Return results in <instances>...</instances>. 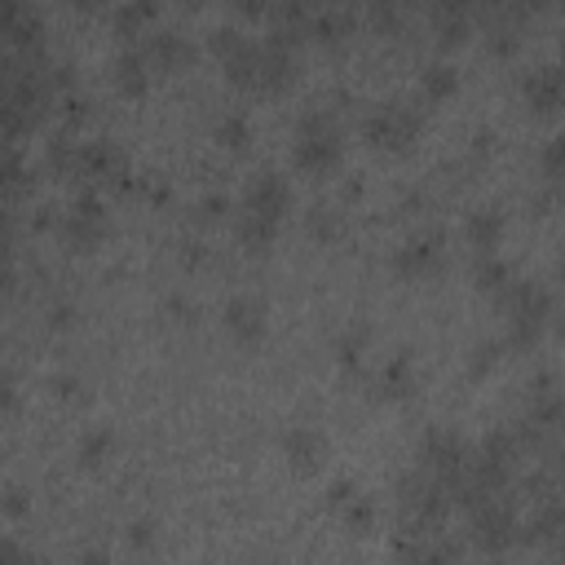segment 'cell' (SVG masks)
Segmentation results:
<instances>
[{"mask_svg": "<svg viewBox=\"0 0 565 565\" xmlns=\"http://www.w3.org/2000/svg\"><path fill=\"white\" fill-rule=\"evenodd\" d=\"M292 159L305 177L323 181L340 168L344 159V133L340 124L331 120V111H305L301 124H296V146H292Z\"/></svg>", "mask_w": 565, "mask_h": 565, "instance_id": "obj_1", "label": "cell"}, {"mask_svg": "<svg viewBox=\"0 0 565 565\" xmlns=\"http://www.w3.org/2000/svg\"><path fill=\"white\" fill-rule=\"evenodd\" d=\"M420 133H425V111L411 106V102H385V106H375L362 124V142L371 150H385V155L411 150Z\"/></svg>", "mask_w": 565, "mask_h": 565, "instance_id": "obj_2", "label": "cell"}, {"mask_svg": "<svg viewBox=\"0 0 565 565\" xmlns=\"http://www.w3.org/2000/svg\"><path fill=\"white\" fill-rule=\"evenodd\" d=\"M508 309V349H534L547 318H552V296L539 283H517L499 296Z\"/></svg>", "mask_w": 565, "mask_h": 565, "instance_id": "obj_3", "label": "cell"}, {"mask_svg": "<svg viewBox=\"0 0 565 565\" xmlns=\"http://www.w3.org/2000/svg\"><path fill=\"white\" fill-rule=\"evenodd\" d=\"M63 239L71 252H93L106 239V204L98 200L93 185H84L71 200V208L63 213Z\"/></svg>", "mask_w": 565, "mask_h": 565, "instance_id": "obj_4", "label": "cell"}, {"mask_svg": "<svg viewBox=\"0 0 565 565\" xmlns=\"http://www.w3.org/2000/svg\"><path fill=\"white\" fill-rule=\"evenodd\" d=\"M287 208H292V185H287V177H283V172H274V168H265V172H257V177L248 181V191H244V208H239V213L283 226Z\"/></svg>", "mask_w": 565, "mask_h": 565, "instance_id": "obj_5", "label": "cell"}, {"mask_svg": "<svg viewBox=\"0 0 565 565\" xmlns=\"http://www.w3.org/2000/svg\"><path fill=\"white\" fill-rule=\"evenodd\" d=\"M521 98L534 115H556L565 106V63H547V67H534L526 80H521Z\"/></svg>", "mask_w": 565, "mask_h": 565, "instance_id": "obj_6", "label": "cell"}, {"mask_svg": "<svg viewBox=\"0 0 565 565\" xmlns=\"http://www.w3.org/2000/svg\"><path fill=\"white\" fill-rule=\"evenodd\" d=\"M279 451L283 460L296 468V473H318L327 464V433L323 429H309V425H292L283 438H279Z\"/></svg>", "mask_w": 565, "mask_h": 565, "instance_id": "obj_7", "label": "cell"}, {"mask_svg": "<svg viewBox=\"0 0 565 565\" xmlns=\"http://www.w3.org/2000/svg\"><path fill=\"white\" fill-rule=\"evenodd\" d=\"M296 80V49L283 41H261V76H257V93L261 98H279L283 89H292Z\"/></svg>", "mask_w": 565, "mask_h": 565, "instance_id": "obj_8", "label": "cell"}, {"mask_svg": "<svg viewBox=\"0 0 565 565\" xmlns=\"http://www.w3.org/2000/svg\"><path fill=\"white\" fill-rule=\"evenodd\" d=\"M222 323H226L230 340L244 344V349H257V344L265 340V327H270L265 305H261L257 296H235V301L222 309Z\"/></svg>", "mask_w": 565, "mask_h": 565, "instance_id": "obj_9", "label": "cell"}, {"mask_svg": "<svg viewBox=\"0 0 565 565\" xmlns=\"http://www.w3.org/2000/svg\"><path fill=\"white\" fill-rule=\"evenodd\" d=\"M128 177V159L115 142H80V181H120Z\"/></svg>", "mask_w": 565, "mask_h": 565, "instance_id": "obj_10", "label": "cell"}, {"mask_svg": "<svg viewBox=\"0 0 565 565\" xmlns=\"http://www.w3.org/2000/svg\"><path fill=\"white\" fill-rule=\"evenodd\" d=\"M146 58H150L155 71L181 76V71L195 67V45L185 41V36H177V32H155V36L146 41Z\"/></svg>", "mask_w": 565, "mask_h": 565, "instance_id": "obj_11", "label": "cell"}, {"mask_svg": "<svg viewBox=\"0 0 565 565\" xmlns=\"http://www.w3.org/2000/svg\"><path fill=\"white\" fill-rule=\"evenodd\" d=\"M438 257H442V235H438V230L411 235V239L394 252V274H398V279H420V274H429V270L438 265Z\"/></svg>", "mask_w": 565, "mask_h": 565, "instance_id": "obj_12", "label": "cell"}, {"mask_svg": "<svg viewBox=\"0 0 565 565\" xmlns=\"http://www.w3.org/2000/svg\"><path fill=\"white\" fill-rule=\"evenodd\" d=\"M150 58H146V49H124L120 58H115V67H111V80H115V89H120V98H128V102H137V98H146V89H150Z\"/></svg>", "mask_w": 565, "mask_h": 565, "instance_id": "obj_13", "label": "cell"}, {"mask_svg": "<svg viewBox=\"0 0 565 565\" xmlns=\"http://www.w3.org/2000/svg\"><path fill=\"white\" fill-rule=\"evenodd\" d=\"M159 19V0H120L115 14H111V27L120 41H137L142 32H150Z\"/></svg>", "mask_w": 565, "mask_h": 565, "instance_id": "obj_14", "label": "cell"}, {"mask_svg": "<svg viewBox=\"0 0 565 565\" xmlns=\"http://www.w3.org/2000/svg\"><path fill=\"white\" fill-rule=\"evenodd\" d=\"M226 84L239 89V93H257V76H261V41H244L226 63Z\"/></svg>", "mask_w": 565, "mask_h": 565, "instance_id": "obj_15", "label": "cell"}, {"mask_svg": "<svg viewBox=\"0 0 565 565\" xmlns=\"http://www.w3.org/2000/svg\"><path fill=\"white\" fill-rule=\"evenodd\" d=\"M473 526H477V539H482L486 552H504L512 543V517H508V508H495V499L477 504Z\"/></svg>", "mask_w": 565, "mask_h": 565, "instance_id": "obj_16", "label": "cell"}, {"mask_svg": "<svg viewBox=\"0 0 565 565\" xmlns=\"http://www.w3.org/2000/svg\"><path fill=\"white\" fill-rule=\"evenodd\" d=\"M460 93V71L451 67V63H425L420 67V98L425 102H433V106H442V102H451Z\"/></svg>", "mask_w": 565, "mask_h": 565, "instance_id": "obj_17", "label": "cell"}, {"mask_svg": "<svg viewBox=\"0 0 565 565\" xmlns=\"http://www.w3.org/2000/svg\"><path fill=\"white\" fill-rule=\"evenodd\" d=\"M464 235H468V244L477 248V252H495L499 248V239H504V213L499 208H473L468 213V222H464Z\"/></svg>", "mask_w": 565, "mask_h": 565, "instance_id": "obj_18", "label": "cell"}, {"mask_svg": "<svg viewBox=\"0 0 565 565\" xmlns=\"http://www.w3.org/2000/svg\"><path fill=\"white\" fill-rule=\"evenodd\" d=\"M381 394L385 398H398V403L416 394V358H411V349H403V353L389 358V366L381 371Z\"/></svg>", "mask_w": 565, "mask_h": 565, "instance_id": "obj_19", "label": "cell"}, {"mask_svg": "<svg viewBox=\"0 0 565 565\" xmlns=\"http://www.w3.org/2000/svg\"><path fill=\"white\" fill-rule=\"evenodd\" d=\"M213 142L222 146V150H248L252 146V120L244 115V111H230V115H222L217 124H213Z\"/></svg>", "mask_w": 565, "mask_h": 565, "instance_id": "obj_20", "label": "cell"}, {"mask_svg": "<svg viewBox=\"0 0 565 565\" xmlns=\"http://www.w3.org/2000/svg\"><path fill=\"white\" fill-rule=\"evenodd\" d=\"M473 279H477V292H486V296H495V301L512 287V270H508V261H499L495 252H482Z\"/></svg>", "mask_w": 565, "mask_h": 565, "instance_id": "obj_21", "label": "cell"}, {"mask_svg": "<svg viewBox=\"0 0 565 565\" xmlns=\"http://www.w3.org/2000/svg\"><path fill=\"white\" fill-rule=\"evenodd\" d=\"M349 32H353V19H349L344 10H314L309 41H318V45H340Z\"/></svg>", "mask_w": 565, "mask_h": 565, "instance_id": "obj_22", "label": "cell"}, {"mask_svg": "<svg viewBox=\"0 0 565 565\" xmlns=\"http://www.w3.org/2000/svg\"><path fill=\"white\" fill-rule=\"evenodd\" d=\"M274 239H279V226H274V222H261V217L239 213V244H244L248 252H270Z\"/></svg>", "mask_w": 565, "mask_h": 565, "instance_id": "obj_23", "label": "cell"}, {"mask_svg": "<svg viewBox=\"0 0 565 565\" xmlns=\"http://www.w3.org/2000/svg\"><path fill=\"white\" fill-rule=\"evenodd\" d=\"M111 451H115V433H111V429H89V433L80 438V447H76V460H80L84 468H98V464L111 460Z\"/></svg>", "mask_w": 565, "mask_h": 565, "instance_id": "obj_24", "label": "cell"}, {"mask_svg": "<svg viewBox=\"0 0 565 565\" xmlns=\"http://www.w3.org/2000/svg\"><path fill=\"white\" fill-rule=\"evenodd\" d=\"M504 349H508V340H482L468 358V381H486V375L495 371V362L504 358Z\"/></svg>", "mask_w": 565, "mask_h": 565, "instance_id": "obj_25", "label": "cell"}, {"mask_svg": "<svg viewBox=\"0 0 565 565\" xmlns=\"http://www.w3.org/2000/svg\"><path fill=\"white\" fill-rule=\"evenodd\" d=\"M344 526H349V534H371L375 530V504L371 499H362V495H353L349 504H344Z\"/></svg>", "mask_w": 565, "mask_h": 565, "instance_id": "obj_26", "label": "cell"}, {"mask_svg": "<svg viewBox=\"0 0 565 565\" xmlns=\"http://www.w3.org/2000/svg\"><path fill=\"white\" fill-rule=\"evenodd\" d=\"M244 41H248V36H244L239 27H213V32H208V54H213L217 63H226Z\"/></svg>", "mask_w": 565, "mask_h": 565, "instance_id": "obj_27", "label": "cell"}, {"mask_svg": "<svg viewBox=\"0 0 565 565\" xmlns=\"http://www.w3.org/2000/svg\"><path fill=\"white\" fill-rule=\"evenodd\" d=\"M438 41H442L447 49L464 45V41H468V19H464V14H438Z\"/></svg>", "mask_w": 565, "mask_h": 565, "instance_id": "obj_28", "label": "cell"}, {"mask_svg": "<svg viewBox=\"0 0 565 565\" xmlns=\"http://www.w3.org/2000/svg\"><path fill=\"white\" fill-rule=\"evenodd\" d=\"M539 163H543V177H565V133H556L547 146H543V155H539Z\"/></svg>", "mask_w": 565, "mask_h": 565, "instance_id": "obj_29", "label": "cell"}, {"mask_svg": "<svg viewBox=\"0 0 565 565\" xmlns=\"http://www.w3.org/2000/svg\"><path fill=\"white\" fill-rule=\"evenodd\" d=\"M517 45H521V36H517V27H499V32H490V54H499V58H508V54H517Z\"/></svg>", "mask_w": 565, "mask_h": 565, "instance_id": "obj_30", "label": "cell"}, {"mask_svg": "<svg viewBox=\"0 0 565 565\" xmlns=\"http://www.w3.org/2000/svg\"><path fill=\"white\" fill-rule=\"evenodd\" d=\"M226 208H230L226 195H204V200H200V222H222Z\"/></svg>", "mask_w": 565, "mask_h": 565, "instance_id": "obj_31", "label": "cell"}, {"mask_svg": "<svg viewBox=\"0 0 565 565\" xmlns=\"http://www.w3.org/2000/svg\"><path fill=\"white\" fill-rule=\"evenodd\" d=\"M309 235H318V239H336V217H331V208H314V217H309Z\"/></svg>", "mask_w": 565, "mask_h": 565, "instance_id": "obj_32", "label": "cell"}, {"mask_svg": "<svg viewBox=\"0 0 565 565\" xmlns=\"http://www.w3.org/2000/svg\"><path fill=\"white\" fill-rule=\"evenodd\" d=\"M239 19H265L270 14V0H230Z\"/></svg>", "mask_w": 565, "mask_h": 565, "instance_id": "obj_33", "label": "cell"}, {"mask_svg": "<svg viewBox=\"0 0 565 565\" xmlns=\"http://www.w3.org/2000/svg\"><path fill=\"white\" fill-rule=\"evenodd\" d=\"M128 543H133V547H155V526H150V521L128 526Z\"/></svg>", "mask_w": 565, "mask_h": 565, "instance_id": "obj_34", "label": "cell"}, {"mask_svg": "<svg viewBox=\"0 0 565 565\" xmlns=\"http://www.w3.org/2000/svg\"><path fill=\"white\" fill-rule=\"evenodd\" d=\"M353 495H358V486H353V482H336V486H331V495H327V499H331V504H336V508H344V504H349V499H353Z\"/></svg>", "mask_w": 565, "mask_h": 565, "instance_id": "obj_35", "label": "cell"}, {"mask_svg": "<svg viewBox=\"0 0 565 565\" xmlns=\"http://www.w3.org/2000/svg\"><path fill=\"white\" fill-rule=\"evenodd\" d=\"M27 512V490H10L5 499V517H23Z\"/></svg>", "mask_w": 565, "mask_h": 565, "instance_id": "obj_36", "label": "cell"}, {"mask_svg": "<svg viewBox=\"0 0 565 565\" xmlns=\"http://www.w3.org/2000/svg\"><path fill=\"white\" fill-rule=\"evenodd\" d=\"M67 323H76V305H71V309H67V305L54 309V327H67Z\"/></svg>", "mask_w": 565, "mask_h": 565, "instance_id": "obj_37", "label": "cell"}, {"mask_svg": "<svg viewBox=\"0 0 565 565\" xmlns=\"http://www.w3.org/2000/svg\"><path fill=\"white\" fill-rule=\"evenodd\" d=\"M80 389V381H76V375H71V381H58V398H71Z\"/></svg>", "mask_w": 565, "mask_h": 565, "instance_id": "obj_38", "label": "cell"}, {"mask_svg": "<svg viewBox=\"0 0 565 565\" xmlns=\"http://www.w3.org/2000/svg\"><path fill=\"white\" fill-rule=\"evenodd\" d=\"M177 5H181V10H204L208 0H177Z\"/></svg>", "mask_w": 565, "mask_h": 565, "instance_id": "obj_39", "label": "cell"}, {"mask_svg": "<svg viewBox=\"0 0 565 565\" xmlns=\"http://www.w3.org/2000/svg\"><path fill=\"white\" fill-rule=\"evenodd\" d=\"M556 336H561V340H565V314H561V318H556Z\"/></svg>", "mask_w": 565, "mask_h": 565, "instance_id": "obj_40", "label": "cell"}, {"mask_svg": "<svg viewBox=\"0 0 565 565\" xmlns=\"http://www.w3.org/2000/svg\"><path fill=\"white\" fill-rule=\"evenodd\" d=\"M556 49H561V63H565V27H561V41H556Z\"/></svg>", "mask_w": 565, "mask_h": 565, "instance_id": "obj_41", "label": "cell"}, {"mask_svg": "<svg viewBox=\"0 0 565 565\" xmlns=\"http://www.w3.org/2000/svg\"><path fill=\"white\" fill-rule=\"evenodd\" d=\"M556 5H561V10H565V0H556Z\"/></svg>", "mask_w": 565, "mask_h": 565, "instance_id": "obj_42", "label": "cell"}]
</instances>
